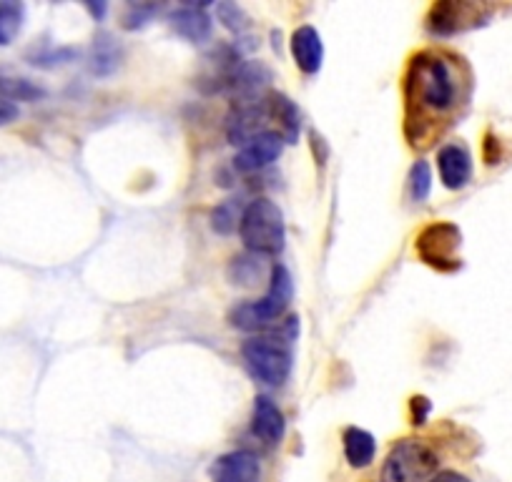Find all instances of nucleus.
I'll use <instances>...</instances> for the list:
<instances>
[{
  "instance_id": "obj_1",
  "label": "nucleus",
  "mask_w": 512,
  "mask_h": 482,
  "mask_svg": "<svg viewBox=\"0 0 512 482\" xmlns=\"http://www.w3.org/2000/svg\"><path fill=\"white\" fill-rule=\"evenodd\" d=\"M299 319L284 317L269 334H256L241 344V357L259 382L279 387L292 375V342L297 339Z\"/></svg>"
},
{
  "instance_id": "obj_2",
  "label": "nucleus",
  "mask_w": 512,
  "mask_h": 482,
  "mask_svg": "<svg viewBox=\"0 0 512 482\" xmlns=\"http://www.w3.org/2000/svg\"><path fill=\"white\" fill-rule=\"evenodd\" d=\"M407 96L420 111L445 113L457 103V78L450 63L437 53L412 58L407 76Z\"/></svg>"
},
{
  "instance_id": "obj_3",
  "label": "nucleus",
  "mask_w": 512,
  "mask_h": 482,
  "mask_svg": "<svg viewBox=\"0 0 512 482\" xmlns=\"http://www.w3.org/2000/svg\"><path fill=\"white\" fill-rule=\"evenodd\" d=\"M294 299V279L284 264H274L272 274H269V289L262 299L254 302H241L231 309L229 322L231 327L241 329V332L262 334L272 332L284 317Z\"/></svg>"
},
{
  "instance_id": "obj_4",
  "label": "nucleus",
  "mask_w": 512,
  "mask_h": 482,
  "mask_svg": "<svg viewBox=\"0 0 512 482\" xmlns=\"http://www.w3.org/2000/svg\"><path fill=\"white\" fill-rule=\"evenodd\" d=\"M239 236L244 247L259 257H274L284 249L287 241V224L284 214L272 199H254L241 211Z\"/></svg>"
},
{
  "instance_id": "obj_5",
  "label": "nucleus",
  "mask_w": 512,
  "mask_h": 482,
  "mask_svg": "<svg viewBox=\"0 0 512 482\" xmlns=\"http://www.w3.org/2000/svg\"><path fill=\"white\" fill-rule=\"evenodd\" d=\"M440 455L427 440L407 437L390 450L382 465V482H427L437 472Z\"/></svg>"
},
{
  "instance_id": "obj_6",
  "label": "nucleus",
  "mask_w": 512,
  "mask_h": 482,
  "mask_svg": "<svg viewBox=\"0 0 512 482\" xmlns=\"http://www.w3.org/2000/svg\"><path fill=\"white\" fill-rule=\"evenodd\" d=\"M457 249H460V229L455 224H432L417 239L420 257L437 269L460 267Z\"/></svg>"
},
{
  "instance_id": "obj_7",
  "label": "nucleus",
  "mask_w": 512,
  "mask_h": 482,
  "mask_svg": "<svg viewBox=\"0 0 512 482\" xmlns=\"http://www.w3.org/2000/svg\"><path fill=\"white\" fill-rule=\"evenodd\" d=\"M485 18H490V11H485L482 6L475 3H455V0H445V3H437L432 6L430 18H427V28H430L432 36H455V33L465 31V28L477 26Z\"/></svg>"
},
{
  "instance_id": "obj_8",
  "label": "nucleus",
  "mask_w": 512,
  "mask_h": 482,
  "mask_svg": "<svg viewBox=\"0 0 512 482\" xmlns=\"http://www.w3.org/2000/svg\"><path fill=\"white\" fill-rule=\"evenodd\" d=\"M269 116V101L264 98H256V101H236L234 111L229 116V124H226V134H229L231 144L246 146L251 139H256L259 134H264V121Z\"/></svg>"
},
{
  "instance_id": "obj_9",
  "label": "nucleus",
  "mask_w": 512,
  "mask_h": 482,
  "mask_svg": "<svg viewBox=\"0 0 512 482\" xmlns=\"http://www.w3.org/2000/svg\"><path fill=\"white\" fill-rule=\"evenodd\" d=\"M282 151L284 139L279 136V131H264V134L251 139L246 146H241V151L234 159V169L241 171V174H254V171L272 166L282 156Z\"/></svg>"
},
{
  "instance_id": "obj_10",
  "label": "nucleus",
  "mask_w": 512,
  "mask_h": 482,
  "mask_svg": "<svg viewBox=\"0 0 512 482\" xmlns=\"http://www.w3.org/2000/svg\"><path fill=\"white\" fill-rule=\"evenodd\" d=\"M262 465L259 457L249 450H234L216 457L211 465V482H259Z\"/></svg>"
},
{
  "instance_id": "obj_11",
  "label": "nucleus",
  "mask_w": 512,
  "mask_h": 482,
  "mask_svg": "<svg viewBox=\"0 0 512 482\" xmlns=\"http://www.w3.org/2000/svg\"><path fill=\"white\" fill-rule=\"evenodd\" d=\"M251 432H254L264 445H279L287 432V420L279 410L277 402L267 395L254 397V412H251Z\"/></svg>"
},
{
  "instance_id": "obj_12",
  "label": "nucleus",
  "mask_w": 512,
  "mask_h": 482,
  "mask_svg": "<svg viewBox=\"0 0 512 482\" xmlns=\"http://www.w3.org/2000/svg\"><path fill=\"white\" fill-rule=\"evenodd\" d=\"M437 169H440V181L450 191L465 189L472 179V156L465 146L447 144L437 154Z\"/></svg>"
},
{
  "instance_id": "obj_13",
  "label": "nucleus",
  "mask_w": 512,
  "mask_h": 482,
  "mask_svg": "<svg viewBox=\"0 0 512 482\" xmlns=\"http://www.w3.org/2000/svg\"><path fill=\"white\" fill-rule=\"evenodd\" d=\"M292 56L302 73H307V76L319 73V68H322L324 63V43L317 28L299 26L297 31L292 33Z\"/></svg>"
},
{
  "instance_id": "obj_14",
  "label": "nucleus",
  "mask_w": 512,
  "mask_h": 482,
  "mask_svg": "<svg viewBox=\"0 0 512 482\" xmlns=\"http://www.w3.org/2000/svg\"><path fill=\"white\" fill-rule=\"evenodd\" d=\"M169 23L181 38H186L191 43L209 41L211 31H214V23H211V16L204 11V6L179 8V11L171 13Z\"/></svg>"
},
{
  "instance_id": "obj_15",
  "label": "nucleus",
  "mask_w": 512,
  "mask_h": 482,
  "mask_svg": "<svg viewBox=\"0 0 512 482\" xmlns=\"http://www.w3.org/2000/svg\"><path fill=\"white\" fill-rule=\"evenodd\" d=\"M269 116L279 124V136L284 139V144H297L299 129H302V113H299L297 103L284 93H274L269 98Z\"/></svg>"
},
{
  "instance_id": "obj_16",
  "label": "nucleus",
  "mask_w": 512,
  "mask_h": 482,
  "mask_svg": "<svg viewBox=\"0 0 512 482\" xmlns=\"http://www.w3.org/2000/svg\"><path fill=\"white\" fill-rule=\"evenodd\" d=\"M344 445V457L352 467L362 470V467L372 465L374 455H377V440L369 435L362 427H347L342 435Z\"/></svg>"
},
{
  "instance_id": "obj_17",
  "label": "nucleus",
  "mask_w": 512,
  "mask_h": 482,
  "mask_svg": "<svg viewBox=\"0 0 512 482\" xmlns=\"http://www.w3.org/2000/svg\"><path fill=\"white\" fill-rule=\"evenodd\" d=\"M121 58H123L121 46H118L111 36L101 33V36L93 41L91 58H88V68H91L93 76L106 78V76H111V73H116V68L121 66Z\"/></svg>"
},
{
  "instance_id": "obj_18",
  "label": "nucleus",
  "mask_w": 512,
  "mask_h": 482,
  "mask_svg": "<svg viewBox=\"0 0 512 482\" xmlns=\"http://www.w3.org/2000/svg\"><path fill=\"white\" fill-rule=\"evenodd\" d=\"M267 274H272V269H267L264 257H259V254H241V257L231 259L229 264L231 284H239V287H256Z\"/></svg>"
},
{
  "instance_id": "obj_19",
  "label": "nucleus",
  "mask_w": 512,
  "mask_h": 482,
  "mask_svg": "<svg viewBox=\"0 0 512 482\" xmlns=\"http://www.w3.org/2000/svg\"><path fill=\"white\" fill-rule=\"evenodd\" d=\"M46 96V88L38 86V83L28 81V78H16V76H0V98L16 103H36Z\"/></svg>"
},
{
  "instance_id": "obj_20",
  "label": "nucleus",
  "mask_w": 512,
  "mask_h": 482,
  "mask_svg": "<svg viewBox=\"0 0 512 482\" xmlns=\"http://www.w3.org/2000/svg\"><path fill=\"white\" fill-rule=\"evenodd\" d=\"M26 21V6L18 0H0V46H11Z\"/></svg>"
},
{
  "instance_id": "obj_21",
  "label": "nucleus",
  "mask_w": 512,
  "mask_h": 482,
  "mask_svg": "<svg viewBox=\"0 0 512 482\" xmlns=\"http://www.w3.org/2000/svg\"><path fill=\"white\" fill-rule=\"evenodd\" d=\"M241 211H239V204H236L234 199L221 201V204L211 211V229L221 236H229L231 231H236V226H239Z\"/></svg>"
},
{
  "instance_id": "obj_22",
  "label": "nucleus",
  "mask_w": 512,
  "mask_h": 482,
  "mask_svg": "<svg viewBox=\"0 0 512 482\" xmlns=\"http://www.w3.org/2000/svg\"><path fill=\"white\" fill-rule=\"evenodd\" d=\"M216 18H219L221 26H224L226 31L234 33V36H241V33L249 31L251 26L244 8L236 6V3H219V6H216Z\"/></svg>"
},
{
  "instance_id": "obj_23",
  "label": "nucleus",
  "mask_w": 512,
  "mask_h": 482,
  "mask_svg": "<svg viewBox=\"0 0 512 482\" xmlns=\"http://www.w3.org/2000/svg\"><path fill=\"white\" fill-rule=\"evenodd\" d=\"M156 13H159V6H154V3H128L126 11H123L121 26L126 31H141V28L154 21Z\"/></svg>"
},
{
  "instance_id": "obj_24",
  "label": "nucleus",
  "mask_w": 512,
  "mask_h": 482,
  "mask_svg": "<svg viewBox=\"0 0 512 482\" xmlns=\"http://www.w3.org/2000/svg\"><path fill=\"white\" fill-rule=\"evenodd\" d=\"M410 196L412 201L422 204V201L430 199V191H432V169L427 161H417L410 171Z\"/></svg>"
},
{
  "instance_id": "obj_25",
  "label": "nucleus",
  "mask_w": 512,
  "mask_h": 482,
  "mask_svg": "<svg viewBox=\"0 0 512 482\" xmlns=\"http://www.w3.org/2000/svg\"><path fill=\"white\" fill-rule=\"evenodd\" d=\"M410 412H412V425H425L427 422V417H430V412H432V402L427 400L425 395H417V397H412L410 400Z\"/></svg>"
},
{
  "instance_id": "obj_26",
  "label": "nucleus",
  "mask_w": 512,
  "mask_h": 482,
  "mask_svg": "<svg viewBox=\"0 0 512 482\" xmlns=\"http://www.w3.org/2000/svg\"><path fill=\"white\" fill-rule=\"evenodd\" d=\"M18 116H21V111H18L16 103L6 101V98H0V126L13 124Z\"/></svg>"
},
{
  "instance_id": "obj_27",
  "label": "nucleus",
  "mask_w": 512,
  "mask_h": 482,
  "mask_svg": "<svg viewBox=\"0 0 512 482\" xmlns=\"http://www.w3.org/2000/svg\"><path fill=\"white\" fill-rule=\"evenodd\" d=\"M427 482H472V480H470V477L462 475V472L445 470V472H435V475H432Z\"/></svg>"
},
{
  "instance_id": "obj_28",
  "label": "nucleus",
  "mask_w": 512,
  "mask_h": 482,
  "mask_svg": "<svg viewBox=\"0 0 512 482\" xmlns=\"http://www.w3.org/2000/svg\"><path fill=\"white\" fill-rule=\"evenodd\" d=\"M86 8H88V13L96 18V21H101V18L106 16V11H108L106 3H86Z\"/></svg>"
}]
</instances>
